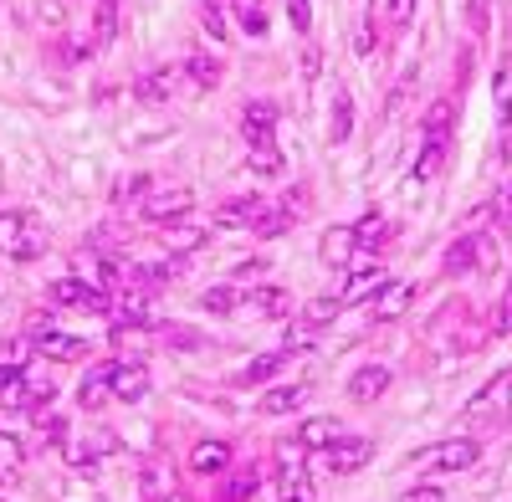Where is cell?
Listing matches in <instances>:
<instances>
[{
    "label": "cell",
    "mask_w": 512,
    "mask_h": 502,
    "mask_svg": "<svg viewBox=\"0 0 512 502\" xmlns=\"http://www.w3.org/2000/svg\"><path fill=\"white\" fill-rule=\"evenodd\" d=\"M21 436H11V431H0V472H16L21 467Z\"/></svg>",
    "instance_id": "8d00e7d4"
},
{
    "label": "cell",
    "mask_w": 512,
    "mask_h": 502,
    "mask_svg": "<svg viewBox=\"0 0 512 502\" xmlns=\"http://www.w3.org/2000/svg\"><path fill=\"white\" fill-rule=\"evenodd\" d=\"M164 344L169 349H200V339H195L190 328H164Z\"/></svg>",
    "instance_id": "bcb514c9"
},
{
    "label": "cell",
    "mask_w": 512,
    "mask_h": 502,
    "mask_svg": "<svg viewBox=\"0 0 512 502\" xmlns=\"http://www.w3.org/2000/svg\"><path fill=\"white\" fill-rule=\"evenodd\" d=\"M272 472H277V497L282 502H313L318 497L313 492V477H308V451L297 446V441H277Z\"/></svg>",
    "instance_id": "7a4b0ae2"
},
{
    "label": "cell",
    "mask_w": 512,
    "mask_h": 502,
    "mask_svg": "<svg viewBox=\"0 0 512 502\" xmlns=\"http://www.w3.org/2000/svg\"><path fill=\"white\" fill-rule=\"evenodd\" d=\"M190 205H195L190 190H159V195H144L139 200V216L154 221V226H180L190 216Z\"/></svg>",
    "instance_id": "8992f818"
},
{
    "label": "cell",
    "mask_w": 512,
    "mask_h": 502,
    "mask_svg": "<svg viewBox=\"0 0 512 502\" xmlns=\"http://www.w3.org/2000/svg\"><path fill=\"white\" fill-rule=\"evenodd\" d=\"M226 467H231V441H200L190 451V472H200V477H216Z\"/></svg>",
    "instance_id": "ac0fdd59"
},
{
    "label": "cell",
    "mask_w": 512,
    "mask_h": 502,
    "mask_svg": "<svg viewBox=\"0 0 512 502\" xmlns=\"http://www.w3.org/2000/svg\"><path fill=\"white\" fill-rule=\"evenodd\" d=\"M451 123H456V108L441 98V103H431L425 108V118H420V139H431V144H451Z\"/></svg>",
    "instance_id": "ffe728a7"
},
{
    "label": "cell",
    "mask_w": 512,
    "mask_h": 502,
    "mask_svg": "<svg viewBox=\"0 0 512 502\" xmlns=\"http://www.w3.org/2000/svg\"><path fill=\"white\" fill-rule=\"evenodd\" d=\"M384 287H390V282H384V267H364V272H354V277H349V292H344V308L374 298V292H384Z\"/></svg>",
    "instance_id": "603a6c76"
},
{
    "label": "cell",
    "mask_w": 512,
    "mask_h": 502,
    "mask_svg": "<svg viewBox=\"0 0 512 502\" xmlns=\"http://www.w3.org/2000/svg\"><path fill=\"white\" fill-rule=\"evenodd\" d=\"M287 21L308 36L313 31V0H287Z\"/></svg>",
    "instance_id": "60d3db41"
},
{
    "label": "cell",
    "mask_w": 512,
    "mask_h": 502,
    "mask_svg": "<svg viewBox=\"0 0 512 502\" xmlns=\"http://www.w3.org/2000/svg\"><path fill=\"white\" fill-rule=\"evenodd\" d=\"M241 139L251 149H262V144H277V108L262 98V103H246L241 108Z\"/></svg>",
    "instance_id": "ba28073f"
},
{
    "label": "cell",
    "mask_w": 512,
    "mask_h": 502,
    "mask_svg": "<svg viewBox=\"0 0 512 502\" xmlns=\"http://www.w3.org/2000/svg\"><path fill=\"white\" fill-rule=\"evenodd\" d=\"M410 303H415V287H410V282H390V287L374 298V318H379V323H395V318L410 313Z\"/></svg>",
    "instance_id": "9a60e30c"
},
{
    "label": "cell",
    "mask_w": 512,
    "mask_h": 502,
    "mask_svg": "<svg viewBox=\"0 0 512 502\" xmlns=\"http://www.w3.org/2000/svg\"><path fill=\"white\" fill-rule=\"evenodd\" d=\"M103 446H113V441H108V436H98V441H72V446H67V467H93Z\"/></svg>",
    "instance_id": "836d02e7"
},
{
    "label": "cell",
    "mask_w": 512,
    "mask_h": 502,
    "mask_svg": "<svg viewBox=\"0 0 512 502\" xmlns=\"http://www.w3.org/2000/svg\"><path fill=\"white\" fill-rule=\"evenodd\" d=\"M205 31L216 36V41L226 36V16H221V6H216V0H210V6H205Z\"/></svg>",
    "instance_id": "c3c4849f"
},
{
    "label": "cell",
    "mask_w": 512,
    "mask_h": 502,
    "mask_svg": "<svg viewBox=\"0 0 512 502\" xmlns=\"http://www.w3.org/2000/svg\"><path fill=\"white\" fill-rule=\"evenodd\" d=\"M262 211H267V200L241 195V200H231V205H221V211H216V226H226V231H251L256 221H262Z\"/></svg>",
    "instance_id": "4fadbf2b"
},
{
    "label": "cell",
    "mask_w": 512,
    "mask_h": 502,
    "mask_svg": "<svg viewBox=\"0 0 512 502\" xmlns=\"http://www.w3.org/2000/svg\"><path fill=\"white\" fill-rule=\"evenodd\" d=\"M169 82H175L169 72H154V77H144L139 88H134V98H139V103H164V98H169Z\"/></svg>",
    "instance_id": "e575fe53"
},
{
    "label": "cell",
    "mask_w": 512,
    "mask_h": 502,
    "mask_svg": "<svg viewBox=\"0 0 512 502\" xmlns=\"http://www.w3.org/2000/svg\"><path fill=\"white\" fill-rule=\"evenodd\" d=\"M123 195H139V200H144V195H149V180H144V175H134V180L123 185Z\"/></svg>",
    "instance_id": "f5cc1de1"
},
{
    "label": "cell",
    "mask_w": 512,
    "mask_h": 502,
    "mask_svg": "<svg viewBox=\"0 0 512 502\" xmlns=\"http://www.w3.org/2000/svg\"><path fill=\"white\" fill-rule=\"evenodd\" d=\"M354 52H359V57H374V26H369V21L354 31Z\"/></svg>",
    "instance_id": "681fc988"
},
{
    "label": "cell",
    "mask_w": 512,
    "mask_h": 502,
    "mask_svg": "<svg viewBox=\"0 0 512 502\" xmlns=\"http://www.w3.org/2000/svg\"><path fill=\"white\" fill-rule=\"evenodd\" d=\"M466 26H472L477 36H487V26H492V0H466Z\"/></svg>",
    "instance_id": "f35d334b"
},
{
    "label": "cell",
    "mask_w": 512,
    "mask_h": 502,
    "mask_svg": "<svg viewBox=\"0 0 512 502\" xmlns=\"http://www.w3.org/2000/svg\"><path fill=\"white\" fill-rule=\"evenodd\" d=\"M379 6H384V16H390V26H410L415 21V0H379Z\"/></svg>",
    "instance_id": "ab89813d"
},
{
    "label": "cell",
    "mask_w": 512,
    "mask_h": 502,
    "mask_svg": "<svg viewBox=\"0 0 512 502\" xmlns=\"http://www.w3.org/2000/svg\"><path fill=\"white\" fill-rule=\"evenodd\" d=\"M287 226H292V211H282V205H267L262 221H256L251 231H256V236H282Z\"/></svg>",
    "instance_id": "d590c367"
},
{
    "label": "cell",
    "mask_w": 512,
    "mask_h": 502,
    "mask_svg": "<svg viewBox=\"0 0 512 502\" xmlns=\"http://www.w3.org/2000/svg\"><path fill=\"white\" fill-rule=\"evenodd\" d=\"M446 149H451V144H431V139H420V154H415V180H431V175H441Z\"/></svg>",
    "instance_id": "4316f807"
},
{
    "label": "cell",
    "mask_w": 512,
    "mask_h": 502,
    "mask_svg": "<svg viewBox=\"0 0 512 502\" xmlns=\"http://www.w3.org/2000/svg\"><path fill=\"white\" fill-rule=\"evenodd\" d=\"M0 502H6V497H0Z\"/></svg>",
    "instance_id": "9f6ffc18"
},
{
    "label": "cell",
    "mask_w": 512,
    "mask_h": 502,
    "mask_svg": "<svg viewBox=\"0 0 512 502\" xmlns=\"http://www.w3.org/2000/svg\"><path fill=\"white\" fill-rule=\"evenodd\" d=\"M349 134H354V98H349L344 88H338V98H333V139L344 144Z\"/></svg>",
    "instance_id": "4dcf8cb0"
},
{
    "label": "cell",
    "mask_w": 512,
    "mask_h": 502,
    "mask_svg": "<svg viewBox=\"0 0 512 502\" xmlns=\"http://www.w3.org/2000/svg\"><path fill=\"white\" fill-rule=\"evenodd\" d=\"M507 216H512V185H507Z\"/></svg>",
    "instance_id": "db71d44e"
},
{
    "label": "cell",
    "mask_w": 512,
    "mask_h": 502,
    "mask_svg": "<svg viewBox=\"0 0 512 502\" xmlns=\"http://www.w3.org/2000/svg\"><path fill=\"white\" fill-rule=\"evenodd\" d=\"M0 251L16 262H36L47 251V226L31 211H0Z\"/></svg>",
    "instance_id": "6da1fadb"
},
{
    "label": "cell",
    "mask_w": 512,
    "mask_h": 502,
    "mask_svg": "<svg viewBox=\"0 0 512 502\" xmlns=\"http://www.w3.org/2000/svg\"><path fill=\"white\" fill-rule=\"evenodd\" d=\"M169 502H190V497H180V492H175V497H169Z\"/></svg>",
    "instance_id": "11a10c76"
},
{
    "label": "cell",
    "mask_w": 512,
    "mask_h": 502,
    "mask_svg": "<svg viewBox=\"0 0 512 502\" xmlns=\"http://www.w3.org/2000/svg\"><path fill=\"white\" fill-rule=\"evenodd\" d=\"M246 308H256L262 318H282L287 308H292V298H287V287H256L251 298H241Z\"/></svg>",
    "instance_id": "7402d4cb"
},
{
    "label": "cell",
    "mask_w": 512,
    "mask_h": 502,
    "mask_svg": "<svg viewBox=\"0 0 512 502\" xmlns=\"http://www.w3.org/2000/svg\"><path fill=\"white\" fill-rule=\"evenodd\" d=\"M256 492V472H241V477H231V487H226V502H246Z\"/></svg>",
    "instance_id": "ee69618b"
},
{
    "label": "cell",
    "mask_w": 512,
    "mask_h": 502,
    "mask_svg": "<svg viewBox=\"0 0 512 502\" xmlns=\"http://www.w3.org/2000/svg\"><path fill=\"white\" fill-rule=\"evenodd\" d=\"M113 395L118 400H144L149 395V369L144 364H113Z\"/></svg>",
    "instance_id": "d6986e66"
},
{
    "label": "cell",
    "mask_w": 512,
    "mask_h": 502,
    "mask_svg": "<svg viewBox=\"0 0 512 502\" xmlns=\"http://www.w3.org/2000/svg\"><path fill=\"white\" fill-rule=\"evenodd\" d=\"M36 426H41V436H47V446L67 441V421H62V415H36Z\"/></svg>",
    "instance_id": "f6af8a7d"
},
{
    "label": "cell",
    "mask_w": 512,
    "mask_h": 502,
    "mask_svg": "<svg viewBox=\"0 0 512 502\" xmlns=\"http://www.w3.org/2000/svg\"><path fill=\"white\" fill-rule=\"evenodd\" d=\"M108 395H113V364H98L88 380L77 385V400H82V410H93V415H98V410L108 405Z\"/></svg>",
    "instance_id": "e0dca14e"
},
{
    "label": "cell",
    "mask_w": 512,
    "mask_h": 502,
    "mask_svg": "<svg viewBox=\"0 0 512 502\" xmlns=\"http://www.w3.org/2000/svg\"><path fill=\"white\" fill-rule=\"evenodd\" d=\"M200 308H205V313H236V308H241V292H236V287H210L205 298H200Z\"/></svg>",
    "instance_id": "d6a6232c"
},
{
    "label": "cell",
    "mask_w": 512,
    "mask_h": 502,
    "mask_svg": "<svg viewBox=\"0 0 512 502\" xmlns=\"http://www.w3.org/2000/svg\"><path fill=\"white\" fill-rule=\"evenodd\" d=\"M118 11H123V0H98V26H93L98 47H113L118 41Z\"/></svg>",
    "instance_id": "484cf974"
},
{
    "label": "cell",
    "mask_w": 512,
    "mask_h": 502,
    "mask_svg": "<svg viewBox=\"0 0 512 502\" xmlns=\"http://www.w3.org/2000/svg\"><path fill=\"white\" fill-rule=\"evenodd\" d=\"M441 497H446L441 487H431V482H420V487H410V492H405L400 502H441Z\"/></svg>",
    "instance_id": "7dc6e473"
},
{
    "label": "cell",
    "mask_w": 512,
    "mask_h": 502,
    "mask_svg": "<svg viewBox=\"0 0 512 502\" xmlns=\"http://www.w3.org/2000/svg\"><path fill=\"white\" fill-rule=\"evenodd\" d=\"M108 318H113V328H118V333H128V328H144V323H149V292H139V287H123V292H113V308H108Z\"/></svg>",
    "instance_id": "9c48e42d"
},
{
    "label": "cell",
    "mask_w": 512,
    "mask_h": 502,
    "mask_svg": "<svg viewBox=\"0 0 512 502\" xmlns=\"http://www.w3.org/2000/svg\"><path fill=\"white\" fill-rule=\"evenodd\" d=\"M303 72H308V82L323 72V52H318V47H303Z\"/></svg>",
    "instance_id": "f907efd6"
},
{
    "label": "cell",
    "mask_w": 512,
    "mask_h": 502,
    "mask_svg": "<svg viewBox=\"0 0 512 502\" xmlns=\"http://www.w3.org/2000/svg\"><path fill=\"white\" fill-rule=\"evenodd\" d=\"M308 400V385L297 380V385H277V390H267L262 395V415H287V410H297Z\"/></svg>",
    "instance_id": "44dd1931"
},
{
    "label": "cell",
    "mask_w": 512,
    "mask_h": 502,
    "mask_svg": "<svg viewBox=\"0 0 512 502\" xmlns=\"http://www.w3.org/2000/svg\"><path fill=\"white\" fill-rule=\"evenodd\" d=\"M477 267H492V236H456L446 246V272L451 277H466Z\"/></svg>",
    "instance_id": "52a82bcc"
},
{
    "label": "cell",
    "mask_w": 512,
    "mask_h": 502,
    "mask_svg": "<svg viewBox=\"0 0 512 502\" xmlns=\"http://www.w3.org/2000/svg\"><path fill=\"white\" fill-rule=\"evenodd\" d=\"M26 339H31V349H41L47 359H82V354H88V344L67 339V333H62L47 313H31V318H26Z\"/></svg>",
    "instance_id": "3957f363"
},
{
    "label": "cell",
    "mask_w": 512,
    "mask_h": 502,
    "mask_svg": "<svg viewBox=\"0 0 512 502\" xmlns=\"http://www.w3.org/2000/svg\"><path fill=\"white\" fill-rule=\"evenodd\" d=\"M338 436H344V431H338V415H313V421L297 426V446H303V451H328Z\"/></svg>",
    "instance_id": "5bb4252c"
},
{
    "label": "cell",
    "mask_w": 512,
    "mask_h": 502,
    "mask_svg": "<svg viewBox=\"0 0 512 502\" xmlns=\"http://www.w3.org/2000/svg\"><path fill=\"white\" fill-rule=\"evenodd\" d=\"M205 241V231H195V226H169V251H190V246H200Z\"/></svg>",
    "instance_id": "b9f144b4"
},
{
    "label": "cell",
    "mask_w": 512,
    "mask_h": 502,
    "mask_svg": "<svg viewBox=\"0 0 512 502\" xmlns=\"http://www.w3.org/2000/svg\"><path fill=\"white\" fill-rule=\"evenodd\" d=\"M251 175H262V180H272V175H282V154H277V144H262V149H251Z\"/></svg>",
    "instance_id": "1f68e13d"
},
{
    "label": "cell",
    "mask_w": 512,
    "mask_h": 502,
    "mask_svg": "<svg viewBox=\"0 0 512 502\" xmlns=\"http://www.w3.org/2000/svg\"><path fill=\"white\" fill-rule=\"evenodd\" d=\"M497 333H512V287H507V298L497 308Z\"/></svg>",
    "instance_id": "816d5d0a"
},
{
    "label": "cell",
    "mask_w": 512,
    "mask_h": 502,
    "mask_svg": "<svg viewBox=\"0 0 512 502\" xmlns=\"http://www.w3.org/2000/svg\"><path fill=\"white\" fill-rule=\"evenodd\" d=\"M425 462H431L436 472H466V467H477V456H482V441L477 436H451L431 451H420Z\"/></svg>",
    "instance_id": "5b68a950"
},
{
    "label": "cell",
    "mask_w": 512,
    "mask_h": 502,
    "mask_svg": "<svg viewBox=\"0 0 512 502\" xmlns=\"http://www.w3.org/2000/svg\"><path fill=\"white\" fill-rule=\"evenodd\" d=\"M390 380H395V374L384 369V364H364V369L349 374V400L354 405H374L384 390H390Z\"/></svg>",
    "instance_id": "8fae6325"
},
{
    "label": "cell",
    "mask_w": 512,
    "mask_h": 502,
    "mask_svg": "<svg viewBox=\"0 0 512 502\" xmlns=\"http://www.w3.org/2000/svg\"><path fill=\"white\" fill-rule=\"evenodd\" d=\"M369 456H374V441H364V436H338V441L328 446V467H333L338 477H349V472L369 467Z\"/></svg>",
    "instance_id": "30bf717a"
},
{
    "label": "cell",
    "mask_w": 512,
    "mask_h": 502,
    "mask_svg": "<svg viewBox=\"0 0 512 502\" xmlns=\"http://www.w3.org/2000/svg\"><path fill=\"white\" fill-rule=\"evenodd\" d=\"M287 354L292 349H272V354H256L246 369H241V385H262V380H272V374L287 364Z\"/></svg>",
    "instance_id": "d4e9b609"
},
{
    "label": "cell",
    "mask_w": 512,
    "mask_h": 502,
    "mask_svg": "<svg viewBox=\"0 0 512 502\" xmlns=\"http://www.w3.org/2000/svg\"><path fill=\"white\" fill-rule=\"evenodd\" d=\"M507 410H512V369L492 374V380L466 400V415H472V421H492V415H507Z\"/></svg>",
    "instance_id": "277c9868"
},
{
    "label": "cell",
    "mask_w": 512,
    "mask_h": 502,
    "mask_svg": "<svg viewBox=\"0 0 512 502\" xmlns=\"http://www.w3.org/2000/svg\"><path fill=\"white\" fill-rule=\"evenodd\" d=\"M390 231H395V226H390V216L369 211V216H364V221L354 226V236H359V251H379L384 241H390Z\"/></svg>",
    "instance_id": "cb8c5ba5"
},
{
    "label": "cell",
    "mask_w": 512,
    "mask_h": 502,
    "mask_svg": "<svg viewBox=\"0 0 512 502\" xmlns=\"http://www.w3.org/2000/svg\"><path fill=\"white\" fill-rule=\"evenodd\" d=\"M185 72H190L195 88H216V82H221V62L210 57V52H195V57L185 62Z\"/></svg>",
    "instance_id": "83f0119b"
},
{
    "label": "cell",
    "mask_w": 512,
    "mask_h": 502,
    "mask_svg": "<svg viewBox=\"0 0 512 502\" xmlns=\"http://www.w3.org/2000/svg\"><path fill=\"white\" fill-rule=\"evenodd\" d=\"M318 251H323V262H328V267H349V262H354V251H359L354 226H328L323 241H318Z\"/></svg>",
    "instance_id": "7c38bea8"
},
{
    "label": "cell",
    "mask_w": 512,
    "mask_h": 502,
    "mask_svg": "<svg viewBox=\"0 0 512 502\" xmlns=\"http://www.w3.org/2000/svg\"><path fill=\"white\" fill-rule=\"evenodd\" d=\"M231 11H236L241 31H251V36H267V11H262V0H231Z\"/></svg>",
    "instance_id": "f1b7e54d"
},
{
    "label": "cell",
    "mask_w": 512,
    "mask_h": 502,
    "mask_svg": "<svg viewBox=\"0 0 512 502\" xmlns=\"http://www.w3.org/2000/svg\"><path fill=\"white\" fill-rule=\"evenodd\" d=\"M497 123H502L497 149H502V159H507V154H512V93H507V98H497Z\"/></svg>",
    "instance_id": "74e56055"
},
{
    "label": "cell",
    "mask_w": 512,
    "mask_h": 502,
    "mask_svg": "<svg viewBox=\"0 0 512 502\" xmlns=\"http://www.w3.org/2000/svg\"><path fill=\"white\" fill-rule=\"evenodd\" d=\"M338 313H344V298L333 292V298H313V303L303 308V323H308V328H323V323H333Z\"/></svg>",
    "instance_id": "f546056e"
},
{
    "label": "cell",
    "mask_w": 512,
    "mask_h": 502,
    "mask_svg": "<svg viewBox=\"0 0 512 502\" xmlns=\"http://www.w3.org/2000/svg\"><path fill=\"white\" fill-rule=\"evenodd\" d=\"M26 354H31V339H11V344H0V364H11V369H21V364H26Z\"/></svg>",
    "instance_id": "7bdbcfd3"
},
{
    "label": "cell",
    "mask_w": 512,
    "mask_h": 502,
    "mask_svg": "<svg viewBox=\"0 0 512 502\" xmlns=\"http://www.w3.org/2000/svg\"><path fill=\"white\" fill-rule=\"evenodd\" d=\"M0 410H31V380H26V369L0 364Z\"/></svg>",
    "instance_id": "2e32d148"
}]
</instances>
